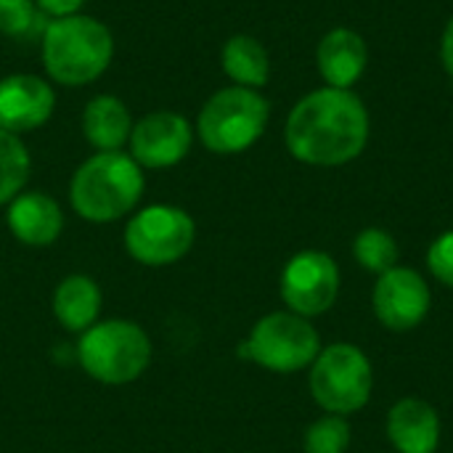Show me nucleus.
<instances>
[{"mask_svg": "<svg viewBox=\"0 0 453 453\" xmlns=\"http://www.w3.org/2000/svg\"><path fill=\"white\" fill-rule=\"evenodd\" d=\"M369 135L372 119L361 96L329 85L305 93L284 125L287 151L311 167H342L358 159Z\"/></svg>", "mask_w": 453, "mask_h": 453, "instance_id": "obj_1", "label": "nucleus"}, {"mask_svg": "<svg viewBox=\"0 0 453 453\" xmlns=\"http://www.w3.org/2000/svg\"><path fill=\"white\" fill-rule=\"evenodd\" d=\"M111 56V29L93 16L74 13L50 19L42 29V66L64 88L96 82L109 69Z\"/></svg>", "mask_w": 453, "mask_h": 453, "instance_id": "obj_2", "label": "nucleus"}, {"mask_svg": "<svg viewBox=\"0 0 453 453\" xmlns=\"http://www.w3.org/2000/svg\"><path fill=\"white\" fill-rule=\"evenodd\" d=\"M143 167L125 151H96L69 183L72 210L90 223H111L135 210L143 196Z\"/></svg>", "mask_w": 453, "mask_h": 453, "instance_id": "obj_3", "label": "nucleus"}, {"mask_svg": "<svg viewBox=\"0 0 453 453\" xmlns=\"http://www.w3.org/2000/svg\"><path fill=\"white\" fill-rule=\"evenodd\" d=\"M268 119L271 104L260 90L228 85L199 109L196 135L212 154H242L263 138Z\"/></svg>", "mask_w": 453, "mask_h": 453, "instance_id": "obj_4", "label": "nucleus"}, {"mask_svg": "<svg viewBox=\"0 0 453 453\" xmlns=\"http://www.w3.org/2000/svg\"><path fill=\"white\" fill-rule=\"evenodd\" d=\"M77 358L85 374L104 385L135 382L151 364V340L125 319L96 321L77 342Z\"/></svg>", "mask_w": 453, "mask_h": 453, "instance_id": "obj_5", "label": "nucleus"}, {"mask_svg": "<svg viewBox=\"0 0 453 453\" xmlns=\"http://www.w3.org/2000/svg\"><path fill=\"white\" fill-rule=\"evenodd\" d=\"M374 390V369L369 356L350 342L321 348L311 364V395L326 414L361 411Z\"/></svg>", "mask_w": 453, "mask_h": 453, "instance_id": "obj_6", "label": "nucleus"}, {"mask_svg": "<svg viewBox=\"0 0 453 453\" xmlns=\"http://www.w3.org/2000/svg\"><path fill=\"white\" fill-rule=\"evenodd\" d=\"M321 353V337L311 319L292 311L263 316L250 337L239 345V356L255 361L273 374H295L308 369Z\"/></svg>", "mask_w": 453, "mask_h": 453, "instance_id": "obj_7", "label": "nucleus"}, {"mask_svg": "<svg viewBox=\"0 0 453 453\" xmlns=\"http://www.w3.org/2000/svg\"><path fill=\"white\" fill-rule=\"evenodd\" d=\"M196 239L194 218L173 204H149L127 220L125 250L141 265L162 268L183 260Z\"/></svg>", "mask_w": 453, "mask_h": 453, "instance_id": "obj_8", "label": "nucleus"}, {"mask_svg": "<svg viewBox=\"0 0 453 453\" xmlns=\"http://www.w3.org/2000/svg\"><path fill=\"white\" fill-rule=\"evenodd\" d=\"M281 300L303 319L324 316L340 295V268L332 255L321 250H303L292 255L279 281Z\"/></svg>", "mask_w": 453, "mask_h": 453, "instance_id": "obj_9", "label": "nucleus"}, {"mask_svg": "<svg viewBox=\"0 0 453 453\" xmlns=\"http://www.w3.org/2000/svg\"><path fill=\"white\" fill-rule=\"evenodd\" d=\"M130 157L143 170H167L180 165L194 146V127L178 111H151L133 125Z\"/></svg>", "mask_w": 453, "mask_h": 453, "instance_id": "obj_10", "label": "nucleus"}, {"mask_svg": "<svg viewBox=\"0 0 453 453\" xmlns=\"http://www.w3.org/2000/svg\"><path fill=\"white\" fill-rule=\"evenodd\" d=\"M372 305H374V316L385 329L411 332L427 319L433 305V292L422 279V273H417L414 268L395 265L388 273H382L380 281L374 284Z\"/></svg>", "mask_w": 453, "mask_h": 453, "instance_id": "obj_11", "label": "nucleus"}, {"mask_svg": "<svg viewBox=\"0 0 453 453\" xmlns=\"http://www.w3.org/2000/svg\"><path fill=\"white\" fill-rule=\"evenodd\" d=\"M56 109L50 82L37 74H8L0 80V127L21 135L42 127Z\"/></svg>", "mask_w": 453, "mask_h": 453, "instance_id": "obj_12", "label": "nucleus"}, {"mask_svg": "<svg viewBox=\"0 0 453 453\" xmlns=\"http://www.w3.org/2000/svg\"><path fill=\"white\" fill-rule=\"evenodd\" d=\"M316 66L329 88L353 90L369 66V45L364 35L350 27L329 29L316 48Z\"/></svg>", "mask_w": 453, "mask_h": 453, "instance_id": "obj_13", "label": "nucleus"}, {"mask_svg": "<svg viewBox=\"0 0 453 453\" xmlns=\"http://www.w3.org/2000/svg\"><path fill=\"white\" fill-rule=\"evenodd\" d=\"M385 430L398 453H435L441 446V417L422 398H401L388 411Z\"/></svg>", "mask_w": 453, "mask_h": 453, "instance_id": "obj_14", "label": "nucleus"}, {"mask_svg": "<svg viewBox=\"0 0 453 453\" xmlns=\"http://www.w3.org/2000/svg\"><path fill=\"white\" fill-rule=\"evenodd\" d=\"M5 220L13 239L27 247H50L64 231V212L58 202L42 191H21L8 202Z\"/></svg>", "mask_w": 453, "mask_h": 453, "instance_id": "obj_15", "label": "nucleus"}, {"mask_svg": "<svg viewBox=\"0 0 453 453\" xmlns=\"http://www.w3.org/2000/svg\"><path fill=\"white\" fill-rule=\"evenodd\" d=\"M133 114L119 96H93L82 111V135L96 151H122L133 133Z\"/></svg>", "mask_w": 453, "mask_h": 453, "instance_id": "obj_16", "label": "nucleus"}, {"mask_svg": "<svg viewBox=\"0 0 453 453\" xmlns=\"http://www.w3.org/2000/svg\"><path fill=\"white\" fill-rule=\"evenodd\" d=\"M101 313V289L90 276L72 273L53 292V316L69 332H85Z\"/></svg>", "mask_w": 453, "mask_h": 453, "instance_id": "obj_17", "label": "nucleus"}, {"mask_svg": "<svg viewBox=\"0 0 453 453\" xmlns=\"http://www.w3.org/2000/svg\"><path fill=\"white\" fill-rule=\"evenodd\" d=\"M220 66L234 85L260 90L271 77V56L252 35H231L220 50Z\"/></svg>", "mask_w": 453, "mask_h": 453, "instance_id": "obj_18", "label": "nucleus"}, {"mask_svg": "<svg viewBox=\"0 0 453 453\" xmlns=\"http://www.w3.org/2000/svg\"><path fill=\"white\" fill-rule=\"evenodd\" d=\"M29 170L32 157L21 135H13L0 127V204H8L21 194L29 180Z\"/></svg>", "mask_w": 453, "mask_h": 453, "instance_id": "obj_19", "label": "nucleus"}, {"mask_svg": "<svg viewBox=\"0 0 453 453\" xmlns=\"http://www.w3.org/2000/svg\"><path fill=\"white\" fill-rule=\"evenodd\" d=\"M353 255H356V263L369 271V273H388L390 268L398 265V242L393 239V234H388L385 228H364L356 242H353Z\"/></svg>", "mask_w": 453, "mask_h": 453, "instance_id": "obj_20", "label": "nucleus"}, {"mask_svg": "<svg viewBox=\"0 0 453 453\" xmlns=\"http://www.w3.org/2000/svg\"><path fill=\"white\" fill-rule=\"evenodd\" d=\"M350 446V425L340 414L316 419L303 438L305 453H345Z\"/></svg>", "mask_w": 453, "mask_h": 453, "instance_id": "obj_21", "label": "nucleus"}, {"mask_svg": "<svg viewBox=\"0 0 453 453\" xmlns=\"http://www.w3.org/2000/svg\"><path fill=\"white\" fill-rule=\"evenodd\" d=\"M37 13L35 0H0V32L5 37H24L35 29Z\"/></svg>", "mask_w": 453, "mask_h": 453, "instance_id": "obj_22", "label": "nucleus"}, {"mask_svg": "<svg viewBox=\"0 0 453 453\" xmlns=\"http://www.w3.org/2000/svg\"><path fill=\"white\" fill-rule=\"evenodd\" d=\"M427 271L443 284L453 289V231L441 234L427 250Z\"/></svg>", "mask_w": 453, "mask_h": 453, "instance_id": "obj_23", "label": "nucleus"}, {"mask_svg": "<svg viewBox=\"0 0 453 453\" xmlns=\"http://www.w3.org/2000/svg\"><path fill=\"white\" fill-rule=\"evenodd\" d=\"M35 5L40 8V13H45L50 19H61V16L80 13V8L85 5V0H35Z\"/></svg>", "mask_w": 453, "mask_h": 453, "instance_id": "obj_24", "label": "nucleus"}, {"mask_svg": "<svg viewBox=\"0 0 453 453\" xmlns=\"http://www.w3.org/2000/svg\"><path fill=\"white\" fill-rule=\"evenodd\" d=\"M441 61H443L446 74L453 80V16L449 19V24L443 29V37H441Z\"/></svg>", "mask_w": 453, "mask_h": 453, "instance_id": "obj_25", "label": "nucleus"}]
</instances>
